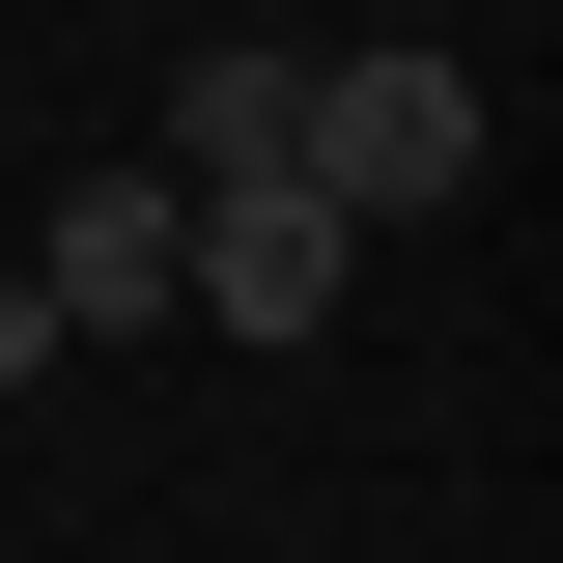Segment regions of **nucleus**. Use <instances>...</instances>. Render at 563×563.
I'll list each match as a JSON object with an SVG mask.
<instances>
[{
  "mask_svg": "<svg viewBox=\"0 0 563 563\" xmlns=\"http://www.w3.org/2000/svg\"><path fill=\"white\" fill-rule=\"evenodd\" d=\"M282 198H339V225H422V198H479V57H310V141H282Z\"/></svg>",
  "mask_w": 563,
  "mask_h": 563,
  "instance_id": "f257e3e1",
  "label": "nucleus"
},
{
  "mask_svg": "<svg viewBox=\"0 0 563 563\" xmlns=\"http://www.w3.org/2000/svg\"><path fill=\"white\" fill-rule=\"evenodd\" d=\"M339 282H366V225L339 198H198V254H169V310H225V339H339Z\"/></svg>",
  "mask_w": 563,
  "mask_h": 563,
  "instance_id": "f03ea898",
  "label": "nucleus"
},
{
  "mask_svg": "<svg viewBox=\"0 0 563 563\" xmlns=\"http://www.w3.org/2000/svg\"><path fill=\"white\" fill-rule=\"evenodd\" d=\"M169 254H198V198H169V169H85L57 254H29V310H57V339H141V310H169Z\"/></svg>",
  "mask_w": 563,
  "mask_h": 563,
  "instance_id": "7ed1b4c3",
  "label": "nucleus"
},
{
  "mask_svg": "<svg viewBox=\"0 0 563 563\" xmlns=\"http://www.w3.org/2000/svg\"><path fill=\"white\" fill-rule=\"evenodd\" d=\"M282 141H310V57L254 29V57H169V141H141V169H169V198H254Z\"/></svg>",
  "mask_w": 563,
  "mask_h": 563,
  "instance_id": "20e7f679",
  "label": "nucleus"
}]
</instances>
